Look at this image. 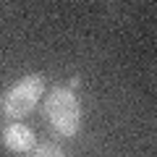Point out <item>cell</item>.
<instances>
[{
	"instance_id": "5",
	"label": "cell",
	"mask_w": 157,
	"mask_h": 157,
	"mask_svg": "<svg viewBox=\"0 0 157 157\" xmlns=\"http://www.w3.org/2000/svg\"><path fill=\"white\" fill-rule=\"evenodd\" d=\"M78 84H81V78H78V76H73V78H71V84H68V86H71V89H76Z\"/></svg>"
},
{
	"instance_id": "1",
	"label": "cell",
	"mask_w": 157,
	"mask_h": 157,
	"mask_svg": "<svg viewBox=\"0 0 157 157\" xmlns=\"http://www.w3.org/2000/svg\"><path fill=\"white\" fill-rule=\"evenodd\" d=\"M45 89H47V78L42 73H26L24 78H18L16 84L8 86L6 94L0 97L3 115H8L11 121L21 123V118H26L37 107V102L45 94Z\"/></svg>"
},
{
	"instance_id": "2",
	"label": "cell",
	"mask_w": 157,
	"mask_h": 157,
	"mask_svg": "<svg viewBox=\"0 0 157 157\" xmlns=\"http://www.w3.org/2000/svg\"><path fill=\"white\" fill-rule=\"evenodd\" d=\"M45 118L60 136L73 139L81 128V105H78L76 94L66 86L50 89L47 102H45Z\"/></svg>"
},
{
	"instance_id": "3",
	"label": "cell",
	"mask_w": 157,
	"mask_h": 157,
	"mask_svg": "<svg viewBox=\"0 0 157 157\" xmlns=\"http://www.w3.org/2000/svg\"><path fill=\"white\" fill-rule=\"evenodd\" d=\"M3 144L11 152H32L37 147V139H34V131L24 123H11L6 131H3Z\"/></svg>"
},
{
	"instance_id": "4",
	"label": "cell",
	"mask_w": 157,
	"mask_h": 157,
	"mask_svg": "<svg viewBox=\"0 0 157 157\" xmlns=\"http://www.w3.org/2000/svg\"><path fill=\"white\" fill-rule=\"evenodd\" d=\"M32 157H66V152L58 144H39L32 149Z\"/></svg>"
}]
</instances>
